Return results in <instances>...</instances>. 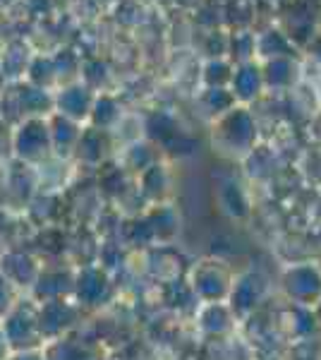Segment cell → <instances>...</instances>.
Here are the masks:
<instances>
[{"label": "cell", "instance_id": "obj_5", "mask_svg": "<svg viewBox=\"0 0 321 360\" xmlns=\"http://www.w3.org/2000/svg\"><path fill=\"white\" fill-rule=\"evenodd\" d=\"M10 346H8V339H5V334H3V327H0V360H8L10 358Z\"/></svg>", "mask_w": 321, "mask_h": 360}, {"label": "cell", "instance_id": "obj_2", "mask_svg": "<svg viewBox=\"0 0 321 360\" xmlns=\"http://www.w3.org/2000/svg\"><path fill=\"white\" fill-rule=\"evenodd\" d=\"M15 152L25 164H39L53 152L51 142V127L39 118H29L22 123L20 132L15 135Z\"/></svg>", "mask_w": 321, "mask_h": 360}, {"label": "cell", "instance_id": "obj_1", "mask_svg": "<svg viewBox=\"0 0 321 360\" xmlns=\"http://www.w3.org/2000/svg\"><path fill=\"white\" fill-rule=\"evenodd\" d=\"M0 327L8 339V346L13 353L20 351H37L41 348V332H39V317H37V305H25L17 303L13 310L0 319Z\"/></svg>", "mask_w": 321, "mask_h": 360}, {"label": "cell", "instance_id": "obj_4", "mask_svg": "<svg viewBox=\"0 0 321 360\" xmlns=\"http://www.w3.org/2000/svg\"><path fill=\"white\" fill-rule=\"evenodd\" d=\"M8 360H44V351L37 348V351H20V353H10Z\"/></svg>", "mask_w": 321, "mask_h": 360}, {"label": "cell", "instance_id": "obj_3", "mask_svg": "<svg viewBox=\"0 0 321 360\" xmlns=\"http://www.w3.org/2000/svg\"><path fill=\"white\" fill-rule=\"evenodd\" d=\"M17 303V288L0 274V319L13 310V305Z\"/></svg>", "mask_w": 321, "mask_h": 360}]
</instances>
